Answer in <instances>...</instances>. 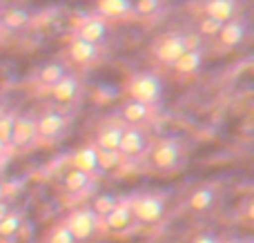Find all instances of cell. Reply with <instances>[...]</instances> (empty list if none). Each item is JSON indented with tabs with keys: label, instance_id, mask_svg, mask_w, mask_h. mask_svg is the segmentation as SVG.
<instances>
[{
	"label": "cell",
	"instance_id": "obj_13",
	"mask_svg": "<svg viewBox=\"0 0 254 243\" xmlns=\"http://www.w3.org/2000/svg\"><path fill=\"white\" fill-rule=\"evenodd\" d=\"M123 132H125V125H119V123L105 125L96 136V147L101 152H116L121 145V138H123Z\"/></svg>",
	"mask_w": 254,
	"mask_h": 243
},
{
	"label": "cell",
	"instance_id": "obj_27",
	"mask_svg": "<svg viewBox=\"0 0 254 243\" xmlns=\"http://www.w3.org/2000/svg\"><path fill=\"white\" fill-rule=\"evenodd\" d=\"M22 226V217L18 212H9L7 217L0 221V237H13Z\"/></svg>",
	"mask_w": 254,
	"mask_h": 243
},
{
	"label": "cell",
	"instance_id": "obj_30",
	"mask_svg": "<svg viewBox=\"0 0 254 243\" xmlns=\"http://www.w3.org/2000/svg\"><path fill=\"white\" fill-rule=\"evenodd\" d=\"M221 31V22L212 20V18H203L201 20V34L203 36H219Z\"/></svg>",
	"mask_w": 254,
	"mask_h": 243
},
{
	"label": "cell",
	"instance_id": "obj_18",
	"mask_svg": "<svg viewBox=\"0 0 254 243\" xmlns=\"http://www.w3.org/2000/svg\"><path fill=\"white\" fill-rule=\"evenodd\" d=\"M105 219V226L110 228L112 232H123L125 228H129V223L134 221V217H131V208L127 203H119L114 210H112Z\"/></svg>",
	"mask_w": 254,
	"mask_h": 243
},
{
	"label": "cell",
	"instance_id": "obj_20",
	"mask_svg": "<svg viewBox=\"0 0 254 243\" xmlns=\"http://www.w3.org/2000/svg\"><path fill=\"white\" fill-rule=\"evenodd\" d=\"M31 20V13L22 7H11L2 13V27L9 31H18L22 27H27Z\"/></svg>",
	"mask_w": 254,
	"mask_h": 243
},
{
	"label": "cell",
	"instance_id": "obj_19",
	"mask_svg": "<svg viewBox=\"0 0 254 243\" xmlns=\"http://www.w3.org/2000/svg\"><path fill=\"white\" fill-rule=\"evenodd\" d=\"M201 65H203V49H198V47H190L188 52H185L183 56H181L179 61H176L174 69L179 71V74L190 76V74H196V71L201 69Z\"/></svg>",
	"mask_w": 254,
	"mask_h": 243
},
{
	"label": "cell",
	"instance_id": "obj_31",
	"mask_svg": "<svg viewBox=\"0 0 254 243\" xmlns=\"http://www.w3.org/2000/svg\"><path fill=\"white\" fill-rule=\"evenodd\" d=\"M192 243H219V241H216L212 235H201V237H196Z\"/></svg>",
	"mask_w": 254,
	"mask_h": 243
},
{
	"label": "cell",
	"instance_id": "obj_23",
	"mask_svg": "<svg viewBox=\"0 0 254 243\" xmlns=\"http://www.w3.org/2000/svg\"><path fill=\"white\" fill-rule=\"evenodd\" d=\"M63 185L71 194H80V192H85L89 187V177L85 172H80V170H69L67 177L63 179Z\"/></svg>",
	"mask_w": 254,
	"mask_h": 243
},
{
	"label": "cell",
	"instance_id": "obj_24",
	"mask_svg": "<svg viewBox=\"0 0 254 243\" xmlns=\"http://www.w3.org/2000/svg\"><path fill=\"white\" fill-rule=\"evenodd\" d=\"M13 125H16V116L4 112L0 114V143L4 147L11 145V136H13Z\"/></svg>",
	"mask_w": 254,
	"mask_h": 243
},
{
	"label": "cell",
	"instance_id": "obj_11",
	"mask_svg": "<svg viewBox=\"0 0 254 243\" xmlns=\"http://www.w3.org/2000/svg\"><path fill=\"white\" fill-rule=\"evenodd\" d=\"M246 34H248V27L241 18H232V20L223 22L221 25V31H219V40L223 47H237L246 40Z\"/></svg>",
	"mask_w": 254,
	"mask_h": 243
},
{
	"label": "cell",
	"instance_id": "obj_7",
	"mask_svg": "<svg viewBox=\"0 0 254 243\" xmlns=\"http://www.w3.org/2000/svg\"><path fill=\"white\" fill-rule=\"evenodd\" d=\"M38 125V136L45 138V141H54L58 138L67 127V119L63 112H56V110H49L36 121Z\"/></svg>",
	"mask_w": 254,
	"mask_h": 243
},
{
	"label": "cell",
	"instance_id": "obj_16",
	"mask_svg": "<svg viewBox=\"0 0 254 243\" xmlns=\"http://www.w3.org/2000/svg\"><path fill=\"white\" fill-rule=\"evenodd\" d=\"M131 4L134 0H98L96 11L98 18H123L127 13H131Z\"/></svg>",
	"mask_w": 254,
	"mask_h": 243
},
{
	"label": "cell",
	"instance_id": "obj_2",
	"mask_svg": "<svg viewBox=\"0 0 254 243\" xmlns=\"http://www.w3.org/2000/svg\"><path fill=\"white\" fill-rule=\"evenodd\" d=\"M98 223H101V219H98L89 208H83V210L71 212L69 217H67L65 226H67V230L71 232V237H74L76 241H85V239H89V237L96 235Z\"/></svg>",
	"mask_w": 254,
	"mask_h": 243
},
{
	"label": "cell",
	"instance_id": "obj_33",
	"mask_svg": "<svg viewBox=\"0 0 254 243\" xmlns=\"http://www.w3.org/2000/svg\"><path fill=\"white\" fill-rule=\"evenodd\" d=\"M2 196H4V185L0 183V201H2Z\"/></svg>",
	"mask_w": 254,
	"mask_h": 243
},
{
	"label": "cell",
	"instance_id": "obj_9",
	"mask_svg": "<svg viewBox=\"0 0 254 243\" xmlns=\"http://www.w3.org/2000/svg\"><path fill=\"white\" fill-rule=\"evenodd\" d=\"M49 92H52V98L58 103V105H69V103L78 96L80 83L74 74H65L54 87H49Z\"/></svg>",
	"mask_w": 254,
	"mask_h": 243
},
{
	"label": "cell",
	"instance_id": "obj_26",
	"mask_svg": "<svg viewBox=\"0 0 254 243\" xmlns=\"http://www.w3.org/2000/svg\"><path fill=\"white\" fill-rule=\"evenodd\" d=\"M161 0H134V4H131V11L136 13V16H143V18H149L154 16V13L161 11Z\"/></svg>",
	"mask_w": 254,
	"mask_h": 243
},
{
	"label": "cell",
	"instance_id": "obj_17",
	"mask_svg": "<svg viewBox=\"0 0 254 243\" xmlns=\"http://www.w3.org/2000/svg\"><path fill=\"white\" fill-rule=\"evenodd\" d=\"M98 56V45L87 43L83 38H74L69 45V58L78 65H85V62H92L94 58Z\"/></svg>",
	"mask_w": 254,
	"mask_h": 243
},
{
	"label": "cell",
	"instance_id": "obj_12",
	"mask_svg": "<svg viewBox=\"0 0 254 243\" xmlns=\"http://www.w3.org/2000/svg\"><path fill=\"white\" fill-rule=\"evenodd\" d=\"M105 36H107V22L98 16H89V18H85L83 25L78 27V36H76V38H83V40H87V43L98 45L101 40H105Z\"/></svg>",
	"mask_w": 254,
	"mask_h": 243
},
{
	"label": "cell",
	"instance_id": "obj_8",
	"mask_svg": "<svg viewBox=\"0 0 254 243\" xmlns=\"http://www.w3.org/2000/svg\"><path fill=\"white\" fill-rule=\"evenodd\" d=\"M38 138V125H36L34 116H18L16 125H13V136L11 145L13 147H29Z\"/></svg>",
	"mask_w": 254,
	"mask_h": 243
},
{
	"label": "cell",
	"instance_id": "obj_15",
	"mask_svg": "<svg viewBox=\"0 0 254 243\" xmlns=\"http://www.w3.org/2000/svg\"><path fill=\"white\" fill-rule=\"evenodd\" d=\"M149 114H152V107L143 105V103H138V101H131V98L121 107V116H123V121L127 123V127L145 123V121L149 119Z\"/></svg>",
	"mask_w": 254,
	"mask_h": 243
},
{
	"label": "cell",
	"instance_id": "obj_6",
	"mask_svg": "<svg viewBox=\"0 0 254 243\" xmlns=\"http://www.w3.org/2000/svg\"><path fill=\"white\" fill-rule=\"evenodd\" d=\"M152 163L158 170H172L181 163V143L176 138H163L152 150Z\"/></svg>",
	"mask_w": 254,
	"mask_h": 243
},
{
	"label": "cell",
	"instance_id": "obj_22",
	"mask_svg": "<svg viewBox=\"0 0 254 243\" xmlns=\"http://www.w3.org/2000/svg\"><path fill=\"white\" fill-rule=\"evenodd\" d=\"M212 203H214V190L212 187H198L188 199V205L194 212H205V210L212 208Z\"/></svg>",
	"mask_w": 254,
	"mask_h": 243
},
{
	"label": "cell",
	"instance_id": "obj_14",
	"mask_svg": "<svg viewBox=\"0 0 254 243\" xmlns=\"http://www.w3.org/2000/svg\"><path fill=\"white\" fill-rule=\"evenodd\" d=\"M98 147L96 145H85L80 147L78 152H76L74 156V170H80V172H85L87 177H92L94 172H98Z\"/></svg>",
	"mask_w": 254,
	"mask_h": 243
},
{
	"label": "cell",
	"instance_id": "obj_25",
	"mask_svg": "<svg viewBox=\"0 0 254 243\" xmlns=\"http://www.w3.org/2000/svg\"><path fill=\"white\" fill-rule=\"evenodd\" d=\"M119 205V201H116V196L114 194H101L96 201H94V208H92V212L96 214L98 219L101 217H107V214L112 212V210Z\"/></svg>",
	"mask_w": 254,
	"mask_h": 243
},
{
	"label": "cell",
	"instance_id": "obj_5",
	"mask_svg": "<svg viewBox=\"0 0 254 243\" xmlns=\"http://www.w3.org/2000/svg\"><path fill=\"white\" fill-rule=\"evenodd\" d=\"M147 147H149V141H147V136H145L143 129L125 127L123 138H121V145H119V150L116 152L121 154V159L136 161V159H140V156L147 152Z\"/></svg>",
	"mask_w": 254,
	"mask_h": 243
},
{
	"label": "cell",
	"instance_id": "obj_35",
	"mask_svg": "<svg viewBox=\"0 0 254 243\" xmlns=\"http://www.w3.org/2000/svg\"><path fill=\"white\" fill-rule=\"evenodd\" d=\"M230 243H246V241H230Z\"/></svg>",
	"mask_w": 254,
	"mask_h": 243
},
{
	"label": "cell",
	"instance_id": "obj_32",
	"mask_svg": "<svg viewBox=\"0 0 254 243\" xmlns=\"http://www.w3.org/2000/svg\"><path fill=\"white\" fill-rule=\"evenodd\" d=\"M9 212H11V210H9V205L7 203H4V201H0V221H2V219L4 217H7V214Z\"/></svg>",
	"mask_w": 254,
	"mask_h": 243
},
{
	"label": "cell",
	"instance_id": "obj_10",
	"mask_svg": "<svg viewBox=\"0 0 254 243\" xmlns=\"http://www.w3.org/2000/svg\"><path fill=\"white\" fill-rule=\"evenodd\" d=\"M239 0H205V18H212L216 22H228L237 18Z\"/></svg>",
	"mask_w": 254,
	"mask_h": 243
},
{
	"label": "cell",
	"instance_id": "obj_21",
	"mask_svg": "<svg viewBox=\"0 0 254 243\" xmlns=\"http://www.w3.org/2000/svg\"><path fill=\"white\" fill-rule=\"evenodd\" d=\"M65 74H67L65 65H63V62H56V61H54V62H47V65L40 67L38 80H40V85H45V87H54V85H56Z\"/></svg>",
	"mask_w": 254,
	"mask_h": 243
},
{
	"label": "cell",
	"instance_id": "obj_4",
	"mask_svg": "<svg viewBox=\"0 0 254 243\" xmlns=\"http://www.w3.org/2000/svg\"><path fill=\"white\" fill-rule=\"evenodd\" d=\"M165 214V203H163L161 196H154V194H145L140 199L134 201L131 205V217L140 223H158Z\"/></svg>",
	"mask_w": 254,
	"mask_h": 243
},
{
	"label": "cell",
	"instance_id": "obj_36",
	"mask_svg": "<svg viewBox=\"0 0 254 243\" xmlns=\"http://www.w3.org/2000/svg\"><path fill=\"white\" fill-rule=\"evenodd\" d=\"M0 11H2V4H0Z\"/></svg>",
	"mask_w": 254,
	"mask_h": 243
},
{
	"label": "cell",
	"instance_id": "obj_28",
	"mask_svg": "<svg viewBox=\"0 0 254 243\" xmlns=\"http://www.w3.org/2000/svg\"><path fill=\"white\" fill-rule=\"evenodd\" d=\"M121 161L123 159H121L119 152H101L98 154V170H114V168H119Z\"/></svg>",
	"mask_w": 254,
	"mask_h": 243
},
{
	"label": "cell",
	"instance_id": "obj_29",
	"mask_svg": "<svg viewBox=\"0 0 254 243\" xmlns=\"http://www.w3.org/2000/svg\"><path fill=\"white\" fill-rule=\"evenodd\" d=\"M49 243H76V239L71 237V232L67 230V226H58L52 230L49 235Z\"/></svg>",
	"mask_w": 254,
	"mask_h": 243
},
{
	"label": "cell",
	"instance_id": "obj_34",
	"mask_svg": "<svg viewBox=\"0 0 254 243\" xmlns=\"http://www.w3.org/2000/svg\"><path fill=\"white\" fill-rule=\"evenodd\" d=\"M4 150H7V147H4V145H2V143H0V154H2V152H4Z\"/></svg>",
	"mask_w": 254,
	"mask_h": 243
},
{
	"label": "cell",
	"instance_id": "obj_1",
	"mask_svg": "<svg viewBox=\"0 0 254 243\" xmlns=\"http://www.w3.org/2000/svg\"><path fill=\"white\" fill-rule=\"evenodd\" d=\"M129 96L147 107H154L163 98V80L154 71H140L129 80Z\"/></svg>",
	"mask_w": 254,
	"mask_h": 243
},
{
	"label": "cell",
	"instance_id": "obj_3",
	"mask_svg": "<svg viewBox=\"0 0 254 243\" xmlns=\"http://www.w3.org/2000/svg\"><path fill=\"white\" fill-rule=\"evenodd\" d=\"M188 49H190V38L185 34H181V31H174V34H167L165 38L158 43L156 58L163 62V65L174 67L176 61H179Z\"/></svg>",
	"mask_w": 254,
	"mask_h": 243
}]
</instances>
